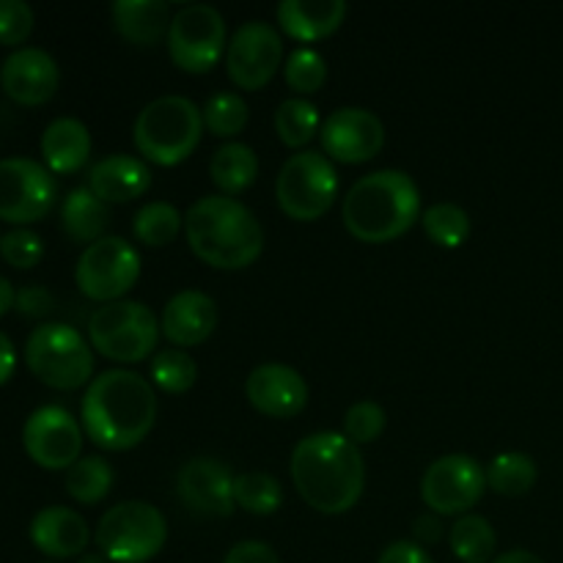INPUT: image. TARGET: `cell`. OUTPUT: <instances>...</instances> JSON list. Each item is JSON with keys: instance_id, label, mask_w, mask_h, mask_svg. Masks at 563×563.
Listing matches in <instances>:
<instances>
[{"instance_id": "d6986e66", "label": "cell", "mask_w": 563, "mask_h": 563, "mask_svg": "<svg viewBox=\"0 0 563 563\" xmlns=\"http://www.w3.org/2000/svg\"><path fill=\"white\" fill-rule=\"evenodd\" d=\"M245 396L262 416L295 418L308 405V383L286 363H262L247 374Z\"/></svg>"}, {"instance_id": "ffe728a7", "label": "cell", "mask_w": 563, "mask_h": 563, "mask_svg": "<svg viewBox=\"0 0 563 563\" xmlns=\"http://www.w3.org/2000/svg\"><path fill=\"white\" fill-rule=\"evenodd\" d=\"M218 302L198 289H181L165 302L159 330L176 350L203 344L218 330Z\"/></svg>"}, {"instance_id": "8fae6325", "label": "cell", "mask_w": 563, "mask_h": 563, "mask_svg": "<svg viewBox=\"0 0 563 563\" xmlns=\"http://www.w3.org/2000/svg\"><path fill=\"white\" fill-rule=\"evenodd\" d=\"M141 278V253L124 236H102L80 253L75 267V284L88 300H126Z\"/></svg>"}, {"instance_id": "30bf717a", "label": "cell", "mask_w": 563, "mask_h": 563, "mask_svg": "<svg viewBox=\"0 0 563 563\" xmlns=\"http://www.w3.org/2000/svg\"><path fill=\"white\" fill-rule=\"evenodd\" d=\"M165 44L174 66L187 75H207L229 47L223 14L209 3L181 5L179 11H174Z\"/></svg>"}, {"instance_id": "83f0119b", "label": "cell", "mask_w": 563, "mask_h": 563, "mask_svg": "<svg viewBox=\"0 0 563 563\" xmlns=\"http://www.w3.org/2000/svg\"><path fill=\"white\" fill-rule=\"evenodd\" d=\"M449 544L454 559L462 563H493L495 550H498V533L493 522L482 515L456 517L454 526L449 528Z\"/></svg>"}, {"instance_id": "8d00e7d4", "label": "cell", "mask_w": 563, "mask_h": 563, "mask_svg": "<svg viewBox=\"0 0 563 563\" xmlns=\"http://www.w3.org/2000/svg\"><path fill=\"white\" fill-rule=\"evenodd\" d=\"M284 80L297 97L317 93L324 86V80H328V60L313 47L291 49L284 64Z\"/></svg>"}, {"instance_id": "ab89813d", "label": "cell", "mask_w": 563, "mask_h": 563, "mask_svg": "<svg viewBox=\"0 0 563 563\" xmlns=\"http://www.w3.org/2000/svg\"><path fill=\"white\" fill-rule=\"evenodd\" d=\"M33 33V9L22 0H0V44L20 47Z\"/></svg>"}, {"instance_id": "d590c367", "label": "cell", "mask_w": 563, "mask_h": 563, "mask_svg": "<svg viewBox=\"0 0 563 563\" xmlns=\"http://www.w3.org/2000/svg\"><path fill=\"white\" fill-rule=\"evenodd\" d=\"M203 130L212 132L214 137H223L225 143L240 135L247 126V102L236 91H218L207 99L201 108Z\"/></svg>"}, {"instance_id": "7c38bea8", "label": "cell", "mask_w": 563, "mask_h": 563, "mask_svg": "<svg viewBox=\"0 0 563 563\" xmlns=\"http://www.w3.org/2000/svg\"><path fill=\"white\" fill-rule=\"evenodd\" d=\"M487 493V471L471 454L438 456L421 478V498L438 517H465Z\"/></svg>"}, {"instance_id": "ba28073f", "label": "cell", "mask_w": 563, "mask_h": 563, "mask_svg": "<svg viewBox=\"0 0 563 563\" xmlns=\"http://www.w3.org/2000/svg\"><path fill=\"white\" fill-rule=\"evenodd\" d=\"M159 319L137 300L104 302L88 317V344L115 363H141L157 346Z\"/></svg>"}, {"instance_id": "7bdbcfd3", "label": "cell", "mask_w": 563, "mask_h": 563, "mask_svg": "<svg viewBox=\"0 0 563 563\" xmlns=\"http://www.w3.org/2000/svg\"><path fill=\"white\" fill-rule=\"evenodd\" d=\"M377 563H434V559L427 553V548L416 544L412 539H401V542L388 544Z\"/></svg>"}, {"instance_id": "836d02e7", "label": "cell", "mask_w": 563, "mask_h": 563, "mask_svg": "<svg viewBox=\"0 0 563 563\" xmlns=\"http://www.w3.org/2000/svg\"><path fill=\"white\" fill-rule=\"evenodd\" d=\"M423 234L434 242L438 247H462L471 236V214L460 207V203L440 201L432 203L421 212Z\"/></svg>"}, {"instance_id": "7a4b0ae2", "label": "cell", "mask_w": 563, "mask_h": 563, "mask_svg": "<svg viewBox=\"0 0 563 563\" xmlns=\"http://www.w3.org/2000/svg\"><path fill=\"white\" fill-rule=\"evenodd\" d=\"M291 484L319 515H346L366 489V462L344 432H313L291 451Z\"/></svg>"}, {"instance_id": "9c48e42d", "label": "cell", "mask_w": 563, "mask_h": 563, "mask_svg": "<svg viewBox=\"0 0 563 563\" xmlns=\"http://www.w3.org/2000/svg\"><path fill=\"white\" fill-rule=\"evenodd\" d=\"M339 170L324 152L302 148L291 154L275 179V201L286 218L313 223L324 218L339 198Z\"/></svg>"}, {"instance_id": "cb8c5ba5", "label": "cell", "mask_w": 563, "mask_h": 563, "mask_svg": "<svg viewBox=\"0 0 563 563\" xmlns=\"http://www.w3.org/2000/svg\"><path fill=\"white\" fill-rule=\"evenodd\" d=\"M42 157L49 174L69 176L86 168L91 157V132L80 119L60 115L42 132Z\"/></svg>"}, {"instance_id": "f6af8a7d", "label": "cell", "mask_w": 563, "mask_h": 563, "mask_svg": "<svg viewBox=\"0 0 563 563\" xmlns=\"http://www.w3.org/2000/svg\"><path fill=\"white\" fill-rule=\"evenodd\" d=\"M14 368H16V352L14 344L5 333H0V385L9 383L14 377Z\"/></svg>"}, {"instance_id": "d4e9b609", "label": "cell", "mask_w": 563, "mask_h": 563, "mask_svg": "<svg viewBox=\"0 0 563 563\" xmlns=\"http://www.w3.org/2000/svg\"><path fill=\"white\" fill-rule=\"evenodd\" d=\"M110 14L119 36L137 47H157L165 42L174 20L165 0H115Z\"/></svg>"}, {"instance_id": "e0dca14e", "label": "cell", "mask_w": 563, "mask_h": 563, "mask_svg": "<svg viewBox=\"0 0 563 563\" xmlns=\"http://www.w3.org/2000/svg\"><path fill=\"white\" fill-rule=\"evenodd\" d=\"M234 473L214 456H192L176 473V495L190 515L218 520L234 515Z\"/></svg>"}, {"instance_id": "bcb514c9", "label": "cell", "mask_w": 563, "mask_h": 563, "mask_svg": "<svg viewBox=\"0 0 563 563\" xmlns=\"http://www.w3.org/2000/svg\"><path fill=\"white\" fill-rule=\"evenodd\" d=\"M493 563H544L542 559H539L537 553H531V550H506L504 555H495Z\"/></svg>"}, {"instance_id": "3957f363", "label": "cell", "mask_w": 563, "mask_h": 563, "mask_svg": "<svg viewBox=\"0 0 563 563\" xmlns=\"http://www.w3.org/2000/svg\"><path fill=\"white\" fill-rule=\"evenodd\" d=\"M341 220L357 242L385 245L405 236L421 220V190L405 170H372L346 190Z\"/></svg>"}, {"instance_id": "c3c4849f", "label": "cell", "mask_w": 563, "mask_h": 563, "mask_svg": "<svg viewBox=\"0 0 563 563\" xmlns=\"http://www.w3.org/2000/svg\"><path fill=\"white\" fill-rule=\"evenodd\" d=\"M77 563H110V561L104 559L102 553H82L80 559H77Z\"/></svg>"}, {"instance_id": "7402d4cb", "label": "cell", "mask_w": 563, "mask_h": 563, "mask_svg": "<svg viewBox=\"0 0 563 563\" xmlns=\"http://www.w3.org/2000/svg\"><path fill=\"white\" fill-rule=\"evenodd\" d=\"M88 190L104 203H130L146 196L152 187V168L146 159L132 154H110L88 170Z\"/></svg>"}, {"instance_id": "5b68a950", "label": "cell", "mask_w": 563, "mask_h": 563, "mask_svg": "<svg viewBox=\"0 0 563 563\" xmlns=\"http://www.w3.org/2000/svg\"><path fill=\"white\" fill-rule=\"evenodd\" d=\"M203 135V113L192 99L165 93L143 104L132 126V141L146 163L174 168L198 148Z\"/></svg>"}, {"instance_id": "d6a6232c", "label": "cell", "mask_w": 563, "mask_h": 563, "mask_svg": "<svg viewBox=\"0 0 563 563\" xmlns=\"http://www.w3.org/2000/svg\"><path fill=\"white\" fill-rule=\"evenodd\" d=\"M234 504L247 515L269 517L284 506V487L273 473H240L234 478Z\"/></svg>"}, {"instance_id": "681fc988", "label": "cell", "mask_w": 563, "mask_h": 563, "mask_svg": "<svg viewBox=\"0 0 563 563\" xmlns=\"http://www.w3.org/2000/svg\"><path fill=\"white\" fill-rule=\"evenodd\" d=\"M42 563H55V561H42Z\"/></svg>"}, {"instance_id": "44dd1931", "label": "cell", "mask_w": 563, "mask_h": 563, "mask_svg": "<svg viewBox=\"0 0 563 563\" xmlns=\"http://www.w3.org/2000/svg\"><path fill=\"white\" fill-rule=\"evenodd\" d=\"M31 542L49 559H80L91 542V528L80 511L47 506L31 520Z\"/></svg>"}, {"instance_id": "9a60e30c", "label": "cell", "mask_w": 563, "mask_h": 563, "mask_svg": "<svg viewBox=\"0 0 563 563\" xmlns=\"http://www.w3.org/2000/svg\"><path fill=\"white\" fill-rule=\"evenodd\" d=\"M82 423L66 407L44 405L22 427L25 454L44 471H69L82 456Z\"/></svg>"}, {"instance_id": "b9f144b4", "label": "cell", "mask_w": 563, "mask_h": 563, "mask_svg": "<svg viewBox=\"0 0 563 563\" xmlns=\"http://www.w3.org/2000/svg\"><path fill=\"white\" fill-rule=\"evenodd\" d=\"M16 311L25 317H47L55 311V297L44 286H25L16 291Z\"/></svg>"}, {"instance_id": "484cf974", "label": "cell", "mask_w": 563, "mask_h": 563, "mask_svg": "<svg viewBox=\"0 0 563 563\" xmlns=\"http://www.w3.org/2000/svg\"><path fill=\"white\" fill-rule=\"evenodd\" d=\"M110 207L102 198L93 196L88 187H77L60 203V229L77 245H93L102 236H108Z\"/></svg>"}, {"instance_id": "ee69618b", "label": "cell", "mask_w": 563, "mask_h": 563, "mask_svg": "<svg viewBox=\"0 0 563 563\" xmlns=\"http://www.w3.org/2000/svg\"><path fill=\"white\" fill-rule=\"evenodd\" d=\"M443 539V522H440L438 515H421L412 520V542L421 544V548H432Z\"/></svg>"}, {"instance_id": "6da1fadb", "label": "cell", "mask_w": 563, "mask_h": 563, "mask_svg": "<svg viewBox=\"0 0 563 563\" xmlns=\"http://www.w3.org/2000/svg\"><path fill=\"white\" fill-rule=\"evenodd\" d=\"M86 438L102 451H130L152 434L157 423V390L152 379L130 368L97 374L80 401Z\"/></svg>"}, {"instance_id": "e575fe53", "label": "cell", "mask_w": 563, "mask_h": 563, "mask_svg": "<svg viewBox=\"0 0 563 563\" xmlns=\"http://www.w3.org/2000/svg\"><path fill=\"white\" fill-rule=\"evenodd\" d=\"M148 374H152L154 388L168 396H181L196 385L198 363L187 350L170 346V350L157 352L152 357V372Z\"/></svg>"}, {"instance_id": "60d3db41", "label": "cell", "mask_w": 563, "mask_h": 563, "mask_svg": "<svg viewBox=\"0 0 563 563\" xmlns=\"http://www.w3.org/2000/svg\"><path fill=\"white\" fill-rule=\"evenodd\" d=\"M223 563H284V561H280V555L275 553L267 542L245 539V542H236L234 548L225 553Z\"/></svg>"}, {"instance_id": "f907efd6", "label": "cell", "mask_w": 563, "mask_h": 563, "mask_svg": "<svg viewBox=\"0 0 563 563\" xmlns=\"http://www.w3.org/2000/svg\"><path fill=\"white\" fill-rule=\"evenodd\" d=\"M0 240H3V236H0Z\"/></svg>"}, {"instance_id": "8992f818", "label": "cell", "mask_w": 563, "mask_h": 563, "mask_svg": "<svg viewBox=\"0 0 563 563\" xmlns=\"http://www.w3.org/2000/svg\"><path fill=\"white\" fill-rule=\"evenodd\" d=\"M25 363L38 383L55 390H77L93 379V346L64 322H44L27 335Z\"/></svg>"}, {"instance_id": "603a6c76", "label": "cell", "mask_w": 563, "mask_h": 563, "mask_svg": "<svg viewBox=\"0 0 563 563\" xmlns=\"http://www.w3.org/2000/svg\"><path fill=\"white\" fill-rule=\"evenodd\" d=\"M350 5L344 0H284L275 9L278 27L302 44L322 42L344 22Z\"/></svg>"}, {"instance_id": "277c9868", "label": "cell", "mask_w": 563, "mask_h": 563, "mask_svg": "<svg viewBox=\"0 0 563 563\" xmlns=\"http://www.w3.org/2000/svg\"><path fill=\"white\" fill-rule=\"evenodd\" d=\"M190 251L214 269H245L264 251V229L256 214L231 196H203L185 212Z\"/></svg>"}, {"instance_id": "52a82bcc", "label": "cell", "mask_w": 563, "mask_h": 563, "mask_svg": "<svg viewBox=\"0 0 563 563\" xmlns=\"http://www.w3.org/2000/svg\"><path fill=\"white\" fill-rule=\"evenodd\" d=\"M93 542L110 563H146L168 542V520L146 500H124L99 517Z\"/></svg>"}, {"instance_id": "7dc6e473", "label": "cell", "mask_w": 563, "mask_h": 563, "mask_svg": "<svg viewBox=\"0 0 563 563\" xmlns=\"http://www.w3.org/2000/svg\"><path fill=\"white\" fill-rule=\"evenodd\" d=\"M14 302H16L14 286H11L9 278H3V275H0V317H3L5 311H11V308H14Z\"/></svg>"}, {"instance_id": "74e56055", "label": "cell", "mask_w": 563, "mask_h": 563, "mask_svg": "<svg viewBox=\"0 0 563 563\" xmlns=\"http://www.w3.org/2000/svg\"><path fill=\"white\" fill-rule=\"evenodd\" d=\"M385 427H388V416H385L383 405H377V401H355L344 412V438H350L357 449L377 443L383 438Z\"/></svg>"}, {"instance_id": "1f68e13d", "label": "cell", "mask_w": 563, "mask_h": 563, "mask_svg": "<svg viewBox=\"0 0 563 563\" xmlns=\"http://www.w3.org/2000/svg\"><path fill=\"white\" fill-rule=\"evenodd\" d=\"M185 229V214L170 201H148L132 218V234L148 247H165Z\"/></svg>"}, {"instance_id": "4dcf8cb0", "label": "cell", "mask_w": 563, "mask_h": 563, "mask_svg": "<svg viewBox=\"0 0 563 563\" xmlns=\"http://www.w3.org/2000/svg\"><path fill=\"white\" fill-rule=\"evenodd\" d=\"M115 482V471L102 456H80L75 465L66 471V493L71 500L82 506L102 504L110 495Z\"/></svg>"}, {"instance_id": "f1b7e54d", "label": "cell", "mask_w": 563, "mask_h": 563, "mask_svg": "<svg viewBox=\"0 0 563 563\" xmlns=\"http://www.w3.org/2000/svg\"><path fill=\"white\" fill-rule=\"evenodd\" d=\"M484 471H487V487L504 498L528 495L539 482L537 460L522 451H504Z\"/></svg>"}, {"instance_id": "4316f807", "label": "cell", "mask_w": 563, "mask_h": 563, "mask_svg": "<svg viewBox=\"0 0 563 563\" xmlns=\"http://www.w3.org/2000/svg\"><path fill=\"white\" fill-rule=\"evenodd\" d=\"M209 179L220 190V196L236 198L258 179V154L242 141H229L209 159Z\"/></svg>"}, {"instance_id": "2e32d148", "label": "cell", "mask_w": 563, "mask_h": 563, "mask_svg": "<svg viewBox=\"0 0 563 563\" xmlns=\"http://www.w3.org/2000/svg\"><path fill=\"white\" fill-rule=\"evenodd\" d=\"M319 141L333 163L361 165L383 152L385 124L368 108H339L322 121Z\"/></svg>"}, {"instance_id": "ac0fdd59", "label": "cell", "mask_w": 563, "mask_h": 563, "mask_svg": "<svg viewBox=\"0 0 563 563\" xmlns=\"http://www.w3.org/2000/svg\"><path fill=\"white\" fill-rule=\"evenodd\" d=\"M60 86V69L49 53L38 47H20L0 66V88L5 97L25 108L49 102Z\"/></svg>"}, {"instance_id": "f546056e", "label": "cell", "mask_w": 563, "mask_h": 563, "mask_svg": "<svg viewBox=\"0 0 563 563\" xmlns=\"http://www.w3.org/2000/svg\"><path fill=\"white\" fill-rule=\"evenodd\" d=\"M322 130V115L319 108L308 97H289L275 110V132L280 143L295 152H302Z\"/></svg>"}, {"instance_id": "4fadbf2b", "label": "cell", "mask_w": 563, "mask_h": 563, "mask_svg": "<svg viewBox=\"0 0 563 563\" xmlns=\"http://www.w3.org/2000/svg\"><path fill=\"white\" fill-rule=\"evenodd\" d=\"M58 198V185L42 163L27 157L0 159V220L31 225L47 218Z\"/></svg>"}, {"instance_id": "f35d334b", "label": "cell", "mask_w": 563, "mask_h": 563, "mask_svg": "<svg viewBox=\"0 0 563 563\" xmlns=\"http://www.w3.org/2000/svg\"><path fill=\"white\" fill-rule=\"evenodd\" d=\"M0 256L14 269H31L42 262L44 242L36 231L14 229L0 240Z\"/></svg>"}, {"instance_id": "5bb4252c", "label": "cell", "mask_w": 563, "mask_h": 563, "mask_svg": "<svg viewBox=\"0 0 563 563\" xmlns=\"http://www.w3.org/2000/svg\"><path fill=\"white\" fill-rule=\"evenodd\" d=\"M284 64V38L269 22L247 20L231 33L225 47V71L242 91H258Z\"/></svg>"}]
</instances>
